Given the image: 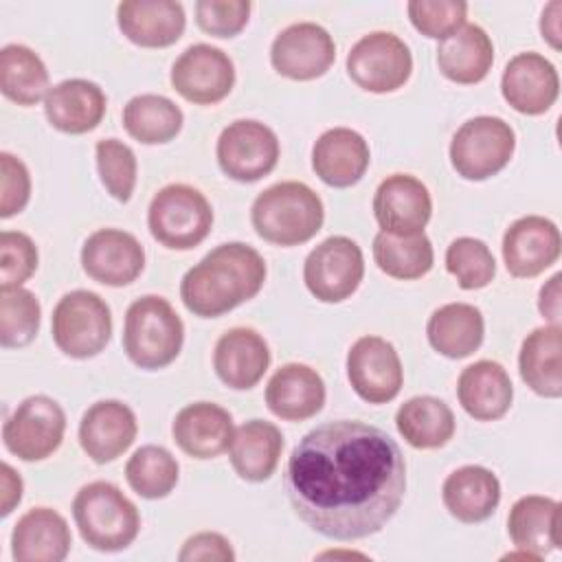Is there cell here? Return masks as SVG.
Wrapping results in <instances>:
<instances>
[{"instance_id":"cell-27","label":"cell","mask_w":562,"mask_h":562,"mask_svg":"<svg viewBox=\"0 0 562 562\" xmlns=\"http://www.w3.org/2000/svg\"><path fill=\"white\" fill-rule=\"evenodd\" d=\"M72 544L66 518L50 507H33L18 518L11 531L15 562H61Z\"/></svg>"},{"instance_id":"cell-8","label":"cell","mask_w":562,"mask_h":562,"mask_svg":"<svg viewBox=\"0 0 562 562\" xmlns=\"http://www.w3.org/2000/svg\"><path fill=\"white\" fill-rule=\"evenodd\" d=\"M516 149V132L501 116L468 119L450 140V165L463 180L481 182L507 167Z\"/></svg>"},{"instance_id":"cell-14","label":"cell","mask_w":562,"mask_h":562,"mask_svg":"<svg viewBox=\"0 0 562 562\" xmlns=\"http://www.w3.org/2000/svg\"><path fill=\"white\" fill-rule=\"evenodd\" d=\"M347 380L369 404L395 400L404 384V369L395 347L382 336H360L347 351Z\"/></svg>"},{"instance_id":"cell-24","label":"cell","mask_w":562,"mask_h":562,"mask_svg":"<svg viewBox=\"0 0 562 562\" xmlns=\"http://www.w3.org/2000/svg\"><path fill=\"white\" fill-rule=\"evenodd\" d=\"M116 24L132 44L165 48L182 37L187 15L176 0H125L116 7Z\"/></svg>"},{"instance_id":"cell-4","label":"cell","mask_w":562,"mask_h":562,"mask_svg":"<svg viewBox=\"0 0 562 562\" xmlns=\"http://www.w3.org/2000/svg\"><path fill=\"white\" fill-rule=\"evenodd\" d=\"M182 342V318L165 296L145 294L127 307L123 323V351L138 369H165L178 358Z\"/></svg>"},{"instance_id":"cell-49","label":"cell","mask_w":562,"mask_h":562,"mask_svg":"<svg viewBox=\"0 0 562 562\" xmlns=\"http://www.w3.org/2000/svg\"><path fill=\"white\" fill-rule=\"evenodd\" d=\"M560 281H562V274L555 272L540 288V294H538V310L542 318L551 325H560Z\"/></svg>"},{"instance_id":"cell-23","label":"cell","mask_w":562,"mask_h":562,"mask_svg":"<svg viewBox=\"0 0 562 562\" xmlns=\"http://www.w3.org/2000/svg\"><path fill=\"white\" fill-rule=\"evenodd\" d=\"M270 367V349L263 336L252 327H233L224 331L213 349V369L222 384L235 391H248L259 384Z\"/></svg>"},{"instance_id":"cell-44","label":"cell","mask_w":562,"mask_h":562,"mask_svg":"<svg viewBox=\"0 0 562 562\" xmlns=\"http://www.w3.org/2000/svg\"><path fill=\"white\" fill-rule=\"evenodd\" d=\"M37 261V246L26 233H0V288H20L33 277Z\"/></svg>"},{"instance_id":"cell-2","label":"cell","mask_w":562,"mask_h":562,"mask_svg":"<svg viewBox=\"0 0 562 562\" xmlns=\"http://www.w3.org/2000/svg\"><path fill=\"white\" fill-rule=\"evenodd\" d=\"M266 274V261L252 246L226 241L184 272L180 299L193 316L217 318L255 299Z\"/></svg>"},{"instance_id":"cell-45","label":"cell","mask_w":562,"mask_h":562,"mask_svg":"<svg viewBox=\"0 0 562 562\" xmlns=\"http://www.w3.org/2000/svg\"><path fill=\"white\" fill-rule=\"evenodd\" d=\"M250 9L248 0H198L195 22L213 37H235L246 29Z\"/></svg>"},{"instance_id":"cell-5","label":"cell","mask_w":562,"mask_h":562,"mask_svg":"<svg viewBox=\"0 0 562 562\" xmlns=\"http://www.w3.org/2000/svg\"><path fill=\"white\" fill-rule=\"evenodd\" d=\"M72 518L81 540L105 553L127 549L140 531L136 505L110 481L83 485L75 494Z\"/></svg>"},{"instance_id":"cell-12","label":"cell","mask_w":562,"mask_h":562,"mask_svg":"<svg viewBox=\"0 0 562 562\" xmlns=\"http://www.w3.org/2000/svg\"><path fill=\"white\" fill-rule=\"evenodd\" d=\"M279 138L272 127L255 119L228 123L215 147L217 165L224 176L237 182H257L279 162Z\"/></svg>"},{"instance_id":"cell-29","label":"cell","mask_w":562,"mask_h":562,"mask_svg":"<svg viewBox=\"0 0 562 562\" xmlns=\"http://www.w3.org/2000/svg\"><path fill=\"white\" fill-rule=\"evenodd\" d=\"M441 501L459 522H483L501 503V481L483 465H461L446 476Z\"/></svg>"},{"instance_id":"cell-47","label":"cell","mask_w":562,"mask_h":562,"mask_svg":"<svg viewBox=\"0 0 562 562\" xmlns=\"http://www.w3.org/2000/svg\"><path fill=\"white\" fill-rule=\"evenodd\" d=\"M178 560L180 562H233L235 551L228 538H224L222 533L200 531L184 540L178 553Z\"/></svg>"},{"instance_id":"cell-19","label":"cell","mask_w":562,"mask_h":562,"mask_svg":"<svg viewBox=\"0 0 562 562\" xmlns=\"http://www.w3.org/2000/svg\"><path fill=\"white\" fill-rule=\"evenodd\" d=\"M501 94L520 114L538 116L551 110L560 94L555 66L540 53L514 55L501 77Z\"/></svg>"},{"instance_id":"cell-31","label":"cell","mask_w":562,"mask_h":562,"mask_svg":"<svg viewBox=\"0 0 562 562\" xmlns=\"http://www.w3.org/2000/svg\"><path fill=\"white\" fill-rule=\"evenodd\" d=\"M494 64L492 37L479 24H463L437 46L439 72L461 86L479 83Z\"/></svg>"},{"instance_id":"cell-41","label":"cell","mask_w":562,"mask_h":562,"mask_svg":"<svg viewBox=\"0 0 562 562\" xmlns=\"http://www.w3.org/2000/svg\"><path fill=\"white\" fill-rule=\"evenodd\" d=\"M446 270L461 290H481L492 283L496 261L490 246L476 237H457L446 248Z\"/></svg>"},{"instance_id":"cell-10","label":"cell","mask_w":562,"mask_h":562,"mask_svg":"<svg viewBox=\"0 0 562 562\" xmlns=\"http://www.w3.org/2000/svg\"><path fill=\"white\" fill-rule=\"evenodd\" d=\"M66 413L48 395H31L22 400L2 426L4 448L22 461L48 459L64 439Z\"/></svg>"},{"instance_id":"cell-22","label":"cell","mask_w":562,"mask_h":562,"mask_svg":"<svg viewBox=\"0 0 562 562\" xmlns=\"http://www.w3.org/2000/svg\"><path fill=\"white\" fill-rule=\"evenodd\" d=\"M369 162V143L351 127L325 130L312 145V169L334 189H347L360 182Z\"/></svg>"},{"instance_id":"cell-40","label":"cell","mask_w":562,"mask_h":562,"mask_svg":"<svg viewBox=\"0 0 562 562\" xmlns=\"http://www.w3.org/2000/svg\"><path fill=\"white\" fill-rule=\"evenodd\" d=\"M42 305L26 288H0V345L20 349L33 342L40 331Z\"/></svg>"},{"instance_id":"cell-21","label":"cell","mask_w":562,"mask_h":562,"mask_svg":"<svg viewBox=\"0 0 562 562\" xmlns=\"http://www.w3.org/2000/svg\"><path fill=\"white\" fill-rule=\"evenodd\" d=\"M233 415L215 402H193L180 408L171 424L176 446L193 459H215L231 448Z\"/></svg>"},{"instance_id":"cell-3","label":"cell","mask_w":562,"mask_h":562,"mask_svg":"<svg viewBox=\"0 0 562 562\" xmlns=\"http://www.w3.org/2000/svg\"><path fill=\"white\" fill-rule=\"evenodd\" d=\"M325 206L318 193L299 180H283L263 189L252 206L255 233L274 246H301L323 226Z\"/></svg>"},{"instance_id":"cell-17","label":"cell","mask_w":562,"mask_h":562,"mask_svg":"<svg viewBox=\"0 0 562 562\" xmlns=\"http://www.w3.org/2000/svg\"><path fill=\"white\" fill-rule=\"evenodd\" d=\"M373 215L384 233H424L432 215L430 191L419 178L411 173L386 176L373 193Z\"/></svg>"},{"instance_id":"cell-33","label":"cell","mask_w":562,"mask_h":562,"mask_svg":"<svg viewBox=\"0 0 562 562\" xmlns=\"http://www.w3.org/2000/svg\"><path fill=\"white\" fill-rule=\"evenodd\" d=\"M281 450V430L272 422L250 419L235 428L228 457L239 479L248 483H263L274 474Z\"/></svg>"},{"instance_id":"cell-32","label":"cell","mask_w":562,"mask_h":562,"mask_svg":"<svg viewBox=\"0 0 562 562\" xmlns=\"http://www.w3.org/2000/svg\"><path fill=\"white\" fill-rule=\"evenodd\" d=\"M518 371L522 382L542 397L558 400L562 395V327H536L520 345Z\"/></svg>"},{"instance_id":"cell-42","label":"cell","mask_w":562,"mask_h":562,"mask_svg":"<svg viewBox=\"0 0 562 562\" xmlns=\"http://www.w3.org/2000/svg\"><path fill=\"white\" fill-rule=\"evenodd\" d=\"M94 156L97 171L105 191L119 202H130L138 173L136 154L132 147L119 138H103L97 143Z\"/></svg>"},{"instance_id":"cell-25","label":"cell","mask_w":562,"mask_h":562,"mask_svg":"<svg viewBox=\"0 0 562 562\" xmlns=\"http://www.w3.org/2000/svg\"><path fill=\"white\" fill-rule=\"evenodd\" d=\"M327 391L321 373L303 362L279 367L266 384L268 411L285 422H305L321 413Z\"/></svg>"},{"instance_id":"cell-37","label":"cell","mask_w":562,"mask_h":562,"mask_svg":"<svg viewBox=\"0 0 562 562\" xmlns=\"http://www.w3.org/2000/svg\"><path fill=\"white\" fill-rule=\"evenodd\" d=\"M0 90L18 105H35L46 99L48 70L42 57L24 44H7L0 50Z\"/></svg>"},{"instance_id":"cell-34","label":"cell","mask_w":562,"mask_h":562,"mask_svg":"<svg viewBox=\"0 0 562 562\" xmlns=\"http://www.w3.org/2000/svg\"><path fill=\"white\" fill-rule=\"evenodd\" d=\"M426 336L437 353L450 360H461L481 347L485 321L481 310L472 303H446L430 314Z\"/></svg>"},{"instance_id":"cell-26","label":"cell","mask_w":562,"mask_h":562,"mask_svg":"<svg viewBox=\"0 0 562 562\" xmlns=\"http://www.w3.org/2000/svg\"><path fill=\"white\" fill-rule=\"evenodd\" d=\"M108 110L105 92L88 79H64L44 99V114L50 127L64 134H86L94 130Z\"/></svg>"},{"instance_id":"cell-35","label":"cell","mask_w":562,"mask_h":562,"mask_svg":"<svg viewBox=\"0 0 562 562\" xmlns=\"http://www.w3.org/2000/svg\"><path fill=\"white\" fill-rule=\"evenodd\" d=\"M395 428L417 450L443 448L457 428L450 406L432 395H415L395 413Z\"/></svg>"},{"instance_id":"cell-48","label":"cell","mask_w":562,"mask_h":562,"mask_svg":"<svg viewBox=\"0 0 562 562\" xmlns=\"http://www.w3.org/2000/svg\"><path fill=\"white\" fill-rule=\"evenodd\" d=\"M0 487H2L0 514L9 516L15 509V505L22 501V490H24L20 474L9 463L0 465Z\"/></svg>"},{"instance_id":"cell-38","label":"cell","mask_w":562,"mask_h":562,"mask_svg":"<svg viewBox=\"0 0 562 562\" xmlns=\"http://www.w3.org/2000/svg\"><path fill=\"white\" fill-rule=\"evenodd\" d=\"M373 261L391 279L413 281L430 272L435 250L424 233L391 235L380 231L373 237Z\"/></svg>"},{"instance_id":"cell-15","label":"cell","mask_w":562,"mask_h":562,"mask_svg":"<svg viewBox=\"0 0 562 562\" xmlns=\"http://www.w3.org/2000/svg\"><path fill=\"white\" fill-rule=\"evenodd\" d=\"M336 59V44L327 29L316 22H294L285 26L270 46L272 68L292 81L323 77Z\"/></svg>"},{"instance_id":"cell-28","label":"cell","mask_w":562,"mask_h":562,"mask_svg":"<svg viewBox=\"0 0 562 562\" xmlns=\"http://www.w3.org/2000/svg\"><path fill=\"white\" fill-rule=\"evenodd\" d=\"M457 397L472 419L496 422L509 411L514 386L503 364L494 360H476L459 373Z\"/></svg>"},{"instance_id":"cell-18","label":"cell","mask_w":562,"mask_h":562,"mask_svg":"<svg viewBox=\"0 0 562 562\" xmlns=\"http://www.w3.org/2000/svg\"><path fill=\"white\" fill-rule=\"evenodd\" d=\"M503 261L512 277L531 279L551 268L562 250L560 228L542 215H525L503 235Z\"/></svg>"},{"instance_id":"cell-36","label":"cell","mask_w":562,"mask_h":562,"mask_svg":"<svg viewBox=\"0 0 562 562\" xmlns=\"http://www.w3.org/2000/svg\"><path fill=\"white\" fill-rule=\"evenodd\" d=\"M125 132L143 145H162L173 140L184 123L182 110L167 97L145 92L123 105Z\"/></svg>"},{"instance_id":"cell-43","label":"cell","mask_w":562,"mask_h":562,"mask_svg":"<svg viewBox=\"0 0 562 562\" xmlns=\"http://www.w3.org/2000/svg\"><path fill=\"white\" fill-rule=\"evenodd\" d=\"M411 24L426 37L443 40L465 24L468 2L463 0H411L406 4Z\"/></svg>"},{"instance_id":"cell-1","label":"cell","mask_w":562,"mask_h":562,"mask_svg":"<svg viewBox=\"0 0 562 562\" xmlns=\"http://www.w3.org/2000/svg\"><path fill=\"white\" fill-rule=\"evenodd\" d=\"M283 487L294 514L331 540L382 531L406 492V461L397 441L360 419L312 428L292 450Z\"/></svg>"},{"instance_id":"cell-11","label":"cell","mask_w":562,"mask_h":562,"mask_svg":"<svg viewBox=\"0 0 562 562\" xmlns=\"http://www.w3.org/2000/svg\"><path fill=\"white\" fill-rule=\"evenodd\" d=\"M364 257L360 246L345 235H331L310 250L303 263V281L321 303H340L362 283Z\"/></svg>"},{"instance_id":"cell-46","label":"cell","mask_w":562,"mask_h":562,"mask_svg":"<svg viewBox=\"0 0 562 562\" xmlns=\"http://www.w3.org/2000/svg\"><path fill=\"white\" fill-rule=\"evenodd\" d=\"M0 217L9 220L24 211L31 200V173L26 165L9 151H0Z\"/></svg>"},{"instance_id":"cell-13","label":"cell","mask_w":562,"mask_h":562,"mask_svg":"<svg viewBox=\"0 0 562 562\" xmlns=\"http://www.w3.org/2000/svg\"><path fill=\"white\" fill-rule=\"evenodd\" d=\"M171 88L189 103L213 105L226 99L235 86L233 59L217 46L191 44L171 66Z\"/></svg>"},{"instance_id":"cell-50","label":"cell","mask_w":562,"mask_h":562,"mask_svg":"<svg viewBox=\"0 0 562 562\" xmlns=\"http://www.w3.org/2000/svg\"><path fill=\"white\" fill-rule=\"evenodd\" d=\"M560 20H562V2L560 0H551L549 4H544L542 13H540V33H542V40L553 50H560V46H562Z\"/></svg>"},{"instance_id":"cell-20","label":"cell","mask_w":562,"mask_h":562,"mask_svg":"<svg viewBox=\"0 0 562 562\" xmlns=\"http://www.w3.org/2000/svg\"><path fill=\"white\" fill-rule=\"evenodd\" d=\"M138 422L121 400H101L88 406L79 422V446L99 465L119 459L136 439Z\"/></svg>"},{"instance_id":"cell-30","label":"cell","mask_w":562,"mask_h":562,"mask_svg":"<svg viewBox=\"0 0 562 562\" xmlns=\"http://www.w3.org/2000/svg\"><path fill=\"white\" fill-rule=\"evenodd\" d=\"M507 533L516 549L544 558L560 549V503L549 496H520L507 516Z\"/></svg>"},{"instance_id":"cell-7","label":"cell","mask_w":562,"mask_h":562,"mask_svg":"<svg viewBox=\"0 0 562 562\" xmlns=\"http://www.w3.org/2000/svg\"><path fill=\"white\" fill-rule=\"evenodd\" d=\"M50 334L64 356L94 358L112 338L110 305L90 290L66 292L53 307Z\"/></svg>"},{"instance_id":"cell-16","label":"cell","mask_w":562,"mask_h":562,"mask_svg":"<svg viewBox=\"0 0 562 562\" xmlns=\"http://www.w3.org/2000/svg\"><path fill=\"white\" fill-rule=\"evenodd\" d=\"M81 268L97 283L123 288L140 277L145 250L127 231L99 228L81 246Z\"/></svg>"},{"instance_id":"cell-9","label":"cell","mask_w":562,"mask_h":562,"mask_svg":"<svg viewBox=\"0 0 562 562\" xmlns=\"http://www.w3.org/2000/svg\"><path fill=\"white\" fill-rule=\"evenodd\" d=\"M413 72V55L408 44L389 31L362 35L347 53L349 79L373 94L400 90Z\"/></svg>"},{"instance_id":"cell-39","label":"cell","mask_w":562,"mask_h":562,"mask_svg":"<svg viewBox=\"0 0 562 562\" xmlns=\"http://www.w3.org/2000/svg\"><path fill=\"white\" fill-rule=\"evenodd\" d=\"M180 476L176 457L162 446H140L125 463V481L140 498L156 501L173 492Z\"/></svg>"},{"instance_id":"cell-6","label":"cell","mask_w":562,"mask_h":562,"mask_svg":"<svg viewBox=\"0 0 562 562\" xmlns=\"http://www.w3.org/2000/svg\"><path fill=\"white\" fill-rule=\"evenodd\" d=\"M147 226L151 237L165 248L191 250L211 233L213 209L200 189L173 182L151 198Z\"/></svg>"}]
</instances>
